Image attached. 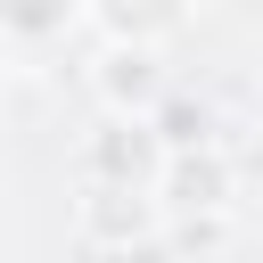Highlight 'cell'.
<instances>
[{
  "instance_id": "1",
  "label": "cell",
  "mask_w": 263,
  "mask_h": 263,
  "mask_svg": "<svg viewBox=\"0 0 263 263\" xmlns=\"http://www.w3.org/2000/svg\"><path fill=\"white\" fill-rule=\"evenodd\" d=\"M74 230L107 255H148L164 238V205L156 189H123V181H82L74 189Z\"/></svg>"
},
{
  "instance_id": "2",
  "label": "cell",
  "mask_w": 263,
  "mask_h": 263,
  "mask_svg": "<svg viewBox=\"0 0 263 263\" xmlns=\"http://www.w3.org/2000/svg\"><path fill=\"white\" fill-rule=\"evenodd\" d=\"M148 189H156L164 222H181V214H230V197H238V164H230L222 140H205V148H173V156L156 164Z\"/></svg>"
},
{
  "instance_id": "3",
  "label": "cell",
  "mask_w": 263,
  "mask_h": 263,
  "mask_svg": "<svg viewBox=\"0 0 263 263\" xmlns=\"http://www.w3.org/2000/svg\"><path fill=\"white\" fill-rule=\"evenodd\" d=\"M90 90H99V115H132V123H148L156 115V99L173 90V74H164V58L156 49H99V66H90Z\"/></svg>"
},
{
  "instance_id": "4",
  "label": "cell",
  "mask_w": 263,
  "mask_h": 263,
  "mask_svg": "<svg viewBox=\"0 0 263 263\" xmlns=\"http://www.w3.org/2000/svg\"><path fill=\"white\" fill-rule=\"evenodd\" d=\"M156 164H164V148H156V132H148V123H132V115H99V132L82 140V181L148 189V181H156Z\"/></svg>"
},
{
  "instance_id": "5",
  "label": "cell",
  "mask_w": 263,
  "mask_h": 263,
  "mask_svg": "<svg viewBox=\"0 0 263 263\" xmlns=\"http://www.w3.org/2000/svg\"><path fill=\"white\" fill-rule=\"evenodd\" d=\"M197 0H82V16L115 41V49H164L181 25H189Z\"/></svg>"
},
{
  "instance_id": "6",
  "label": "cell",
  "mask_w": 263,
  "mask_h": 263,
  "mask_svg": "<svg viewBox=\"0 0 263 263\" xmlns=\"http://www.w3.org/2000/svg\"><path fill=\"white\" fill-rule=\"evenodd\" d=\"M82 0H0V41L16 49H49L58 33H74Z\"/></svg>"
},
{
  "instance_id": "7",
  "label": "cell",
  "mask_w": 263,
  "mask_h": 263,
  "mask_svg": "<svg viewBox=\"0 0 263 263\" xmlns=\"http://www.w3.org/2000/svg\"><path fill=\"white\" fill-rule=\"evenodd\" d=\"M255 123H263V99H255Z\"/></svg>"
}]
</instances>
